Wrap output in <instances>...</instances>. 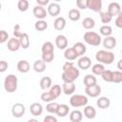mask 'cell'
<instances>
[{
	"label": "cell",
	"instance_id": "30",
	"mask_svg": "<svg viewBox=\"0 0 122 122\" xmlns=\"http://www.w3.org/2000/svg\"><path fill=\"white\" fill-rule=\"evenodd\" d=\"M53 44L50 41H47L45 43H43L41 51H42V54H46V53H53Z\"/></svg>",
	"mask_w": 122,
	"mask_h": 122
},
{
	"label": "cell",
	"instance_id": "35",
	"mask_svg": "<svg viewBox=\"0 0 122 122\" xmlns=\"http://www.w3.org/2000/svg\"><path fill=\"white\" fill-rule=\"evenodd\" d=\"M49 92H50L52 94V96L56 99V98H58V97L60 96V94H61V87H60V85L55 84V85L51 86V88L50 89Z\"/></svg>",
	"mask_w": 122,
	"mask_h": 122
},
{
	"label": "cell",
	"instance_id": "36",
	"mask_svg": "<svg viewBox=\"0 0 122 122\" xmlns=\"http://www.w3.org/2000/svg\"><path fill=\"white\" fill-rule=\"evenodd\" d=\"M100 19L104 25H107V23H110L112 21V16L108 11H100Z\"/></svg>",
	"mask_w": 122,
	"mask_h": 122
},
{
	"label": "cell",
	"instance_id": "13",
	"mask_svg": "<svg viewBox=\"0 0 122 122\" xmlns=\"http://www.w3.org/2000/svg\"><path fill=\"white\" fill-rule=\"evenodd\" d=\"M103 47L108 50H112L116 46V39L113 36H108L103 39Z\"/></svg>",
	"mask_w": 122,
	"mask_h": 122
},
{
	"label": "cell",
	"instance_id": "20",
	"mask_svg": "<svg viewBox=\"0 0 122 122\" xmlns=\"http://www.w3.org/2000/svg\"><path fill=\"white\" fill-rule=\"evenodd\" d=\"M96 105H97V107L98 108H100V109H108L109 107H110V105H111V101H110V99L108 98V97H106V96H101V97H99L98 99H97V101H96Z\"/></svg>",
	"mask_w": 122,
	"mask_h": 122
},
{
	"label": "cell",
	"instance_id": "48",
	"mask_svg": "<svg viewBox=\"0 0 122 122\" xmlns=\"http://www.w3.org/2000/svg\"><path fill=\"white\" fill-rule=\"evenodd\" d=\"M43 122H58L57 121V119H56V117H54L53 115H47L45 118H44V120H43Z\"/></svg>",
	"mask_w": 122,
	"mask_h": 122
},
{
	"label": "cell",
	"instance_id": "49",
	"mask_svg": "<svg viewBox=\"0 0 122 122\" xmlns=\"http://www.w3.org/2000/svg\"><path fill=\"white\" fill-rule=\"evenodd\" d=\"M7 69H8V63L5 60H1L0 61V71L4 72Z\"/></svg>",
	"mask_w": 122,
	"mask_h": 122
},
{
	"label": "cell",
	"instance_id": "24",
	"mask_svg": "<svg viewBox=\"0 0 122 122\" xmlns=\"http://www.w3.org/2000/svg\"><path fill=\"white\" fill-rule=\"evenodd\" d=\"M39 84H40V88L42 90H44V91H46L48 89H51V84H52L51 83V78L49 77V76H44V77L41 78Z\"/></svg>",
	"mask_w": 122,
	"mask_h": 122
},
{
	"label": "cell",
	"instance_id": "31",
	"mask_svg": "<svg viewBox=\"0 0 122 122\" xmlns=\"http://www.w3.org/2000/svg\"><path fill=\"white\" fill-rule=\"evenodd\" d=\"M68 15L71 21H78L81 17V13H80L79 10H77V9H71L69 10Z\"/></svg>",
	"mask_w": 122,
	"mask_h": 122
},
{
	"label": "cell",
	"instance_id": "18",
	"mask_svg": "<svg viewBox=\"0 0 122 122\" xmlns=\"http://www.w3.org/2000/svg\"><path fill=\"white\" fill-rule=\"evenodd\" d=\"M64 56L65 58L68 60V61H72V60H75L78 55L76 53V51H74V49L71 47V48H67L64 51Z\"/></svg>",
	"mask_w": 122,
	"mask_h": 122
},
{
	"label": "cell",
	"instance_id": "52",
	"mask_svg": "<svg viewBox=\"0 0 122 122\" xmlns=\"http://www.w3.org/2000/svg\"><path fill=\"white\" fill-rule=\"evenodd\" d=\"M28 122H38V120H37V119H35V118H31V119L28 120Z\"/></svg>",
	"mask_w": 122,
	"mask_h": 122
},
{
	"label": "cell",
	"instance_id": "6",
	"mask_svg": "<svg viewBox=\"0 0 122 122\" xmlns=\"http://www.w3.org/2000/svg\"><path fill=\"white\" fill-rule=\"evenodd\" d=\"M26 108L22 103H15L11 107V113L15 118H20L25 114Z\"/></svg>",
	"mask_w": 122,
	"mask_h": 122
},
{
	"label": "cell",
	"instance_id": "39",
	"mask_svg": "<svg viewBox=\"0 0 122 122\" xmlns=\"http://www.w3.org/2000/svg\"><path fill=\"white\" fill-rule=\"evenodd\" d=\"M112 75H113V71L111 70H105L104 72L101 74L103 80L106 82H112Z\"/></svg>",
	"mask_w": 122,
	"mask_h": 122
},
{
	"label": "cell",
	"instance_id": "37",
	"mask_svg": "<svg viewBox=\"0 0 122 122\" xmlns=\"http://www.w3.org/2000/svg\"><path fill=\"white\" fill-rule=\"evenodd\" d=\"M34 28L38 31H43L48 28V23L45 20H37L34 24Z\"/></svg>",
	"mask_w": 122,
	"mask_h": 122
},
{
	"label": "cell",
	"instance_id": "50",
	"mask_svg": "<svg viewBox=\"0 0 122 122\" xmlns=\"http://www.w3.org/2000/svg\"><path fill=\"white\" fill-rule=\"evenodd\" d=\"M36 3H37V5H38V6L44 7V6L48 5L50 2H49V0H36Z\"/></svg>",
	"mask_w": 122,
	"mask_h": 122
},
{
	"label": "cell",
	"instance_id": "15",
	"mask_svg": "<svg viewBox=\"0 0 122 122\" xmlns=\"http://www.w3.org/2000/svg\"><path fill=\"white\" fill-rule=\"evenodd\" d=\"M8 50L10 51H16L19 50V48L21 47L20 45V41L18 38H10L9 41H8Z\"/></svg>",
	"mask_w": 122,
	"mask_h": 122
},
{
	"label": "cell",
	"instance_id": "44",
	"mask_svg": "<svg viewBox=\"0 0 122 122\" xmlns=\"http://www.w3.org/2000/svg\"><path fill=\"white\" fill-rule=\"evenodd\" d=\"M88 4H89V0H77L76 1V6L77 8L81 9V10H85L88 8Z\"/></svg>",
	"mask_w": 122,
	"mask_h": 122
},
{
	"label": "cell",
	"instance_id": "21",
	"mask_svg": "<svg viewBox=\"0 0 122 122\" xmlns=\"http://www.w3.org/2000/svg\"><path fill=\"white\" fill-rule=\"evenodd\" d=\"M69 112H70V107L68 105H66V104H59L58 109H57L55 114L57 116H59V117H65V116H67Z\"/></svg>",
	"mask_w": 122,
	"mask_h": 122
},
{
	"label": "cell",
	"instance_id": "9",
	"mask_svg": "<svg viewBox=\"0 0 122 122\" xmlns=\"http://www.w3.org/2000/svg\"><path fill=\"white\" fill-rule=\"evenodd\" d=\"M47 11L48 13L54 17V16H57L59 15L60 11H61V8H60V5L56 2H52V3H50L49 6H48V9H47Z\"/></svg>",
	"mask_w": 122,
	"mask_h": 122
},
{
	"label": "cell",
	"instance_id": "53",
	"mask_svg": "<svg viewBox=\"0 0 122 122\" xmlns=\"http://www.w3.org/2000/svg\"><path fill=\"white\" fill-rule=\"evenodd\" d=\"M121 53H122V50H121Z\"/></svg>",
	"mask_w": 122,
	"mask_h": 122
},
{
	"label": "cell",
	"instance_id": "34",
	"mask_svg": "<svg viewBox=\"0 0 122 122\" xmlns=\"http://www.w3.org/2000/svg\"><path fill=\"white\" fill-rule=\"evenodd\" d=\"M99 31L102 35H104L105 37H108V36H112V28L109 25H103L102 27H100L99 29Z\"/></svg>",
	"mask_w": 122,
	"mask_h": 122
},
{
	"label": "cell",
	"instance_id": "5",
	"mask_svg": "<svg viewBox=\"0 0 122 122\" xmlns=\"http://www.w3.org/2000/svg\"><path fill=\"white\" fill-rule=\"evenodd\" d=\"M89 102V99L86 95L83 94H74L70 98V104L71 107H85Z\"/></svg>",
	"mask_w": 122,
	"mask_h": 122
},
{
	"label": "cell",
	"instance_id": "7",
	"mask_svg": "<svg viewBox=\"0 0 122 122\" xmlns=\"http://www.w3.org/2000/svg\"><path fill=\"white\" fill-rule=\"evenodd\" d=\"M85 93L90 97H97L101 93V87L98 84L91 87H85Z\"/></svg>",
	"mask_w": 122,
	"mask_h": 122
},
{
	"label": "cell",
	"instance_id": "51",
	"mask_svg": "<svg viewBox=\"0 0 122 122\" xmlns=\"http://www.w3.org/2000/svg\"><path fill=\"white\" fill-rule=\"evenodd\" d=\"M117 68L119 69L120 71H122V59H120V60L117 62Z\"/></svg>",
	"mask_w": 122,
	"mask_h": 122
},
{
	"label": "cell",
	"instance_id": "10",
	"mask_svg": "<svg viewBox=\"0 0 122 122\" xmlns=\"http://www.w3.org/2000/svg\"><path fill=\"white\" fill-rule=\"evenodd\" d=\"M121 10H121V7H120L119 3H117V2H111L109 4V6H108V10L107 11L113 17V16H117L120 13Z\"/></svg>",
	"mask_w": 122,
	"mask_h": 122
},
{
	"label": "cell",
	"instance_id": "26",
	"mask_svg": "<svg viewBox=\"0 0 122 122\" xmlns=\"http://www.w3.org/2000/svg\"><path fill=\"white\" fill-rule=\"evenodd\" d=\"M84 115L88 119H93L96 116V110L92 106H86L84 108Z\"/></svg>",
	"mask_w": 122,
	"mask_h": 122
},
{
	"label": "cell",
	"instance_id": "42",
	"mask_svg": "<svg viewBox=\"0 0 122 122\" xmlns=\"http://www.w3.org/2000/svg\"><path fill=\"white\" fill-rule=\"evenodd\" d=\"M122 82V71H115L112 75V83H121Z\"/></svg>",
	"mask_w": 122,
	"mask_h": 122
},
{
	"label": "cell",
	"instance_id": "19",
	"mask_svg": "<svg viewBox=\"0 0 122 122\" xmlns=\"http://www.w3.org/2000/svg\"><path fill=\"white\" fill-rule=\"evenodd\" d=\"M53 26H54V29L56 30H64L65 27H66V19L63 16L56 17V19L53 22Z\"/></svg>",
	"mask_w": 122,
	"mask_h": 122
},
{
	"label": "cell",
	"instance_id": "27",
	"mask_svg": "<svg viewBox=\"0 0 122 122\" xmlns=\"http://www.w3.org/2000/svg\"><path fill=\"white\" fill-rule=\"evenodd\" d=\"M83 82H84L85 87H91V86H93V85L97 84L96 77L93 76L92 74H87V75L84 77Z\"/></svg>",
	"mask_w": 122,
	"mask_h": 122
},
{
	"label": "cell",
	"instance_id": "11",
	"mask_svg": "<svg viewBox=\"0 0 122 122\" xmlns=\"http://www.w3.org/2000/svg\"><path fill=\"white\" fill-rule=\"evenodd\" d=\"M77 66L81 70H88L92 66V60L88 56H81L77 61Z\"/></svg>",
	"mask_w": 122,
	"mask_h": 122
},
{
	"label": "cell",
	"instance_id": "46",
	"mask_svg": "<svg viewBox=\"0 0 122 122\" xmlns=\"http://www.w3.org/2000/svg\"><path fill=\"white\" fill-rule=\"evenodd\" d=\"M9 38V33L6 30H0V43H5Z\"/></svg>",
	"mask_w": 122,
	"mask_h": 122
},
{
	"label": "cell",
	"instance_id": "40",
	"mask_svg": "<svg viewBox=\"0 0 122 122\" xmlns=\"http://www.w3.org/2000/svg\"><path fill=\"white\" fill-rule=\"evenodd\" d=\"M55 98L52 96V94L50 92H44L42 94H41V100L43 102H47V103H50V102H52Z\"/></svg>",
	"mask_w": 122,
	"mask_h": 122
},
{
	"label": "cell",
	"instance_id": "38",
	"mask_svg": "<svg viewBox=\"0 0 122 122\" xmlns=\"http://www.w3.org/2000/svg\"><path fill=\"white\" fill-rule=\"evenodd\" d=\"M58 106H59L58 103L52 101V102H50V103L47 104L46 110H47V112H50V113H56V111H57V109H58Z\"/></svg>",
	"mask_w": 122,
	"mask_h": 122
},
{
	"label": "cell",
	"instance_id": "22",
	"mask_svg": "<svg viewBox=\"0 0 122 122\" xmlns=\"http://www.w3.org/2000/svg\"><path fill=\"white\" fill-rule=\"evenodd\" d=\"M30 64L27 60H20L17 63V70L22 73H27L30 71Z\"/></svg>",
	"mask_w": 122,
	"mask_h": 122
},
{
	"label": "cell",
	"instance_id": "29",
	"mask_svg": "<svg viewBox=\"0 0 122 122\" xmlns=\"http://www.w3.org/2000/svg\"><path fill=\"white\" fill-rule=\"evenodd\" d=\"M82 26L86 30H92L95 26V22L92 17H85L82 21Z\"/></svg>",
	"mask_w": 122,
	"mask_h": 122
},
{
	"label": "cell",
	"instance_id": "33",
	"mask_svg": "<svg viewBox=\"0 0 122 122\" xmlns=\"http://www.w3.org/2000/svg\"><path fill=\"white\" fill-rule=\"evenodd\" d=\"M104 71H105V67L103 64L100 63H96L92 67V71L95 75H101L104 72Z\"/></svg>",
	"mask_w": 122,
	"mask_h": 122
},
{
	"label": "cell",
	"instance_id": "8",
	"mask_svg": "<svg viewBox=\"0 0 122 122\" xmlns=\"http://www.w3.org/2000/svg\"><path fill=\"white\" fill-rule=\"evenodd\" d=\"M32 13L38 20H44V18H46V16L48 15V11L46 10V9L44 7H41L38 5H36L33 8Z\"/></svg>",
	"mask_w": 122,
	"mask_h": 122
},
{
	"label": "cell",
	"instance_id": "45",
	"mask_svg": "<svg viewBox=\"0 0 122 122\" xmlns=\"http://www.w3.org/2000/svg\"><path fill=\"white\" fill-rule=\"evenodd\" d=\"M54 59V53H46L42 54V60L45 63H50Z\"/></svg>",
	"mask_w": 122,
	"mask_h": 122
},
{
	"label": "cell",
	"instance_id": "1",
	"mask_svg": "<svg viewBox=\"0 0 122 122\" xmlns=\"http://www.w3.org/2000/svg\"><path fill=\"white\" fill-rule=\"evenodd\" d=\"M114 57L115 56L113 52L106 50H100L95 54V59L100 64H106V65H111L114 61Z\"/></svg>",
	"mask_w": 122,
	"mask_h": 122
},
{
	"label": "cell",
	"instance_id": "12",
	"mask_svg": "<svg viewBox=\"0 0 122 122\" xmlns=\"http://www.w3.org/2000/svg\"><path fill=\"white\" fill-rule=\"evenodd\" d=\"M55 46L59 50H66L68 47V39L65 35L59 34L55 38Z\"/></svg>",
	"mask_w": 122,
	"mask_h": 122
},
{
	"label": "cell",
	"instance_id": "32",
	"mask_svg": "<svg viewBox=\"0 0 122 122\" xmlns=\"http://www.w3.org/2000/svg\"><path fill=\"white\" fill-rule=\"evenodd\" d=\"M19 41H20L21 48L28 49L30 47V37H29V34L27 32H24L22 34V36L19 38Z\"/></svg>",
	"mask_w": 122,
	"mask_h": 122
},
{
	"label": "cell",
	"instance_id": "3",
	"mask_svg": "<svg viewBox=\"0 0 122 122\" xmlns=\"http://www.w3.org/2000/svg\"><path fill=\"white\" fill-rule=\"evenodd\" d=\"M18 79L14 74H8L4 80V88L6 92L12 93L17 90Z\"/></svg>",
	"mask_w": 122,
	"mask_h": 122
},
{
	"label": "cell",
	"instance_id": "14",
	"mask_svg": "<svg viewBox=\"0 0 122 122\" xmlns=\"http://www.w3.org/2000/svg\"><path fill=\"white\" fill-rule=\"evenodd\" d=\"M30 112L33 116H39L43 112V107L40 103L34 102L30 106Z\"/></svg>",
	"mask_w": 122,
	"mask_h": 122
},
{
	"label": "cell",
	"instance_id": "28",
	"mask_svg": "<svg viewBox=\"0 0 122 122\" xmlns=\"http://www.w3.org/2000/svg\"><path fill=\"white\" fill-rule=\"evenodd\" d=\"M72 48L74 49V51H76V53H77L78 56H83V54L86 52V46L82 42L74 43V45L72 46Z\"/></svg>",
	"mask_w": 122,
	"mask_h": 122
},
{
	"label": "cell",
	"instance_id": "47",
	"mask_svg": "<svg viewBox=\"0 0 122 122\" xmlns=\"http://www.w3.org/2000/svg\"><path fill=\"white\" fill-rule=\"evenodd\" d=\"M115 26L117 28H120L122 29V10L120 11V13L116 16V19H115Z\"/></svg>",
	"mask_w": 122,
	"mask_h": 122
},
{
	"label": "cell",
	"instance_id": "25",
	"mask_svg": "<svg viewBox=\"0 0 122 122\" xmlns=\"http://www.w3.org/2000/svg\"><path fill=\"white\" fill-rule=\"evenodd\" d=\"M83 118V114L78 110H73L70 113V120L71 122H81Z\"/></svg>",
	"mask_w": 122,
	"mask_h": 122
},
{
	"label": "cell",
	"instance_id": "16",
	"mask_svg": "<svg viewBox=\"0 0 122 122\" xmlns=\"http://www.w3.org/2000/svg\"><path fill=\"white\" fill-rule=\"evenodd\" d=\"M88 8L95 12H100L102 10V1L101 0H89Z\"/></svg>",
	"mask_w": 122,
	"mask_h": 122
},
{
	"label": "cell",
	"instance_id": "41",
	"mask_svg": "<svg viewBox=\"0 0 122 122\" xmlns=\"http://www.w3.org/2000/svg\"><path fill=\"white\" fill-rule=\"evenodd\" d=\"M17 8L20 11H26L29 9V1L28 0H19L17 3Z\"/></svg>",
	"mask_w": 122,
	"mask_h": 122
},
{
	"label": "cell",
	"instance_id": "17",
	"mask_svg": "<svg viewBox=\"0 0 122 122\" xmlns=\"http://www.w3.org/2000/svg\"><path fill=\"white\" fill-rule=\"evenodd\" d=\"M62 91L67 95L72 94L75 92V84L73 82H64L62 86Z\"/></svg>",
	"mask_w": 122,
	"mask_h": 122
},
{
	"label": "cell",
	"instance_id": "43",
	"mask_svg": "<svg viewBox=\"0 0 122 122\" xmlns=\"http://www.w3.org/2000/svg\"><path fill=\"white\" fill-rule=\"evenodd\" d=\"M23 33H24V32L21 31L20 25H19V24H16V25L14 26V28H13V35L15 36V38H18V39H19V38L22 36Z\"/></svg>",
	"mask_w": 122,
	"mask_h": 122
},
{
	"label": "cell",
	"instance_id": "2",
	"mask_svg": "<svg viewBox=\"0 0 122 122\" xmlns=\"http://www.w3.org/2000/svg\"><path fill=\"white\" fill-rule=\"evenodd\" d=\"M80 74V71L77 68L73 66H71L70 68L66 69L65 71H63L62 73V79L64 82H74V80H76L78 78Z\"/></svg>",
	"mask_w": 122,
	"mask_h": 122
},
{
	"label": "cell",
	"instance_id": "4",
	"mask_svg": "<svg viewBox=\"0 0 122 122\" xmlns=\"http://www.w3.org/2000/svg\"><path fill=\"white\" fill-rule=\"evenodd\" d=\"M83 38H84V41L87 44H89L91 46H94V47L99 46L101 44V42H102L101 36L95 31H91V30L86 31L84 33V37Z\"/></svg>",
	"mask_w": 122,
	"mask_h": 122
},
{
	"label": "cell",
	"instance_id": "23",
	"mask_svg": "<svg viewBox=\"0 0 122 122\" xmlns=\"http://www.w3.org/2000/svg\"><path fill=\"white\" fill-rule=\"evenodd\" d=\"M33 70L36 72H38V73H41V72L45 71V70H46V63L42 59H37L33 63Z\"/></svg>",
	"mask_w": 122,
	"mask_h": 122
}]
</instances>
